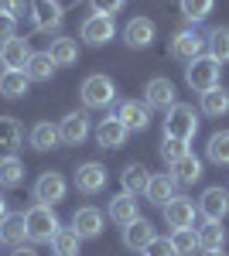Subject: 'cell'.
<instances>
[{
  "label": "cell",
  "mask_w": 229,
  "mask_h": 256,
  "mask_svg": "<svg viewBox=\"0 0 229 256\" xmlns=\"http://www.w3.org/2000/svg\"><path fill=\"white\" fill-rule=\"evenodd\" d=\"M195 134H198V113L191 110L188 102H174L171 110L164 113V137H174V140L191 144Z\"/></svg>",
  "instance_id": "6da1fadb"
},
{
  "label": "cell",
  "mask_w": 229,
  "mask_h": 256,
  "mask_svg": "<svg viewBox=\"0 0 229 256\" xmlns=\"http://www.w3.org/2000/svg\"><path fill=\"white\" fill-rule=\"evenodd\" d=\"M219 76H222V65L212 58V55H202L185 65V82H188L195 92H209L219 86Z\"/></svg>",
  "instance_id": "7a4b0ae2"
},
{
  "label": "cell",
  "mask_w": 229,
  "mask_h": 256,
  "mask_svg": "<svg viewBox=\"0 0 229 256\" xmlns=\"http://www.w3.org/2000/svg\"><path fill=\"white\" fill-rule=\"evenodd\" d=\"M79 92H82V102H86L89 110H106L116 99V82L110 79V76H103V72H96V76H89V79L82 82Z\"/></svg>",
  "instance_id": "3957f363"
},
{
  "label": "cell",
  "mask_w": 229,
  "mask_h": 256,
  "mask_svg": "<svg viewBox=\"0 0 229 256\" xmlns=\"http://www.w3.org/2000/svg\"><path fill=\"white\" fill-rule=\"evenodd\" d=\"M24 218H28V239L31 242H52L55 232L62 229L58 226V216L48 205H35L31 212H24Z\"/></svg>",
  "instance_id": "277c9868"
},
{
  "label": "cell",
  "mask_w": 229,
  "mask_h": 256,
  "mask_svg": "<svg viewBox=\"0 0 229 256\" xmlns=\"http://www.w3.org/2000/svg\"><path fill=\"white\" fill-rule=\"evenodd\" d=\"M195 218H198V205H191V198L174 195L164 205V222L171 229H195Z\"/></svg>",
  "instance_id": "5b68a950"
},
{
  "label": "cell",
  "mask_w": 229,
  "mask_h": 256,
  "mask_svg": "<svg viewBox=\"0 0 229 256\" xmlns=\"http://www.w3.org/2000/svg\"><path fill=\"white\" fill-rule=\"evenodd\" d=\"M202 52H205V38H202L198 31H191V28L188 31H178L171 38V55L178 62H185V65L195 62V58H202Z\"/></svg>",
  "instance_id": "8992f818"
},
{
  "label": "cell",
  "mask_w": 229,
  "mask_h": 256,
  "mask_svg": "<svg viewBox=\"0 0 229 256\" xmlns=\"http://www.w3.org/2000/svg\"><path fill=\"white\" fill-rule=\"evenodd\" d=\"M174 102V82L171 79H164V76H157V79H151L147 82V89H144V106L147 110H171Z\"/></svg>",
  "instance_id": "52a82bcc"
},
{
  "label": "cell",
  "mask_w": 229,
  "mask_h": 256,
  "mask_svg": "<svg viewBox=\"0 0 229 256\" xmlns=\"http://www.w3.org/2000/svg\"><path fill=\"white\" fill-rule=\"evenodd\" d=\"M198 212L205 216V222H222L229 216V192L226 188H205L198 198Z\"/></svg>",
  "instance_id": "ba28073f"
},
{
  "label": "cell",
  "mask_w": 229,
  "mask_h": 256,
  "mask_svg": "<svg viewBox=\"0 0 229 256\" xmlns=\"http://www.w3.org/2000/svg\"><path fill=\"white\" fill-rule=\"evenodd\" d=\"M113 34H116V24H113V18H106V14H93V18L82 20V41L93 44V48L106 44Z\"/></svg>",
  "instance_id": "9c48e42d"
},
{
  "label": "cell",
  "mask_w": 229,
  "mask_h": 256,
  "mask_svg": "<svg viewBox=\"0 0 229 256\" xmlns=\"http://www.w3.org/2000/svg\"><path fill=\"white\" fill-rule=\"evenodd\" d=\"M35 198H38V205H58L62 198H65V178L58 174V171H45L38 178V184H35Z\"/></svg>",
  "instance_id": "30bf717a"
},
{
  "label": "cell",
  "mask_w": 229,
  "mask_h": 256,
  "mask_svg": "<svg viewBox=\"0 0 229 256\" xmlns=\"http://www.w3.org/2000/svg\"><path fill=\"white\" fill-rule=\"evenodd\" d=\"M86 137H89V116H86L82 110L65 113L62 123H58V140H62V144H82Z\"/></svg>",
  "instance_id": "8fae6325"
},
{
  "label": "cell",
  "mask_w": 229,
  "mask_h": 256,
  "mask_svg": "<svg viewBox=\"0 0 229 256\" xmlns=\"http://www.w3.org/2000/svg\"><path fill=\"white\" fill-rule=\"evenodd\" d=\"M103 184H106V168H103L99 160H86V164H79L76 188L82 192V195H96V192H103Z\"/></svg>",
  "instance_id": "7c38bea8"
},
{
  "label": "cell",
  "mask_w": 229,
  "mask_h": 256,
  "mask_svg": "<svg viewBox=\"0 0 229 256\" xmlns=\"http://www.w3.org/2000/svg\"><path fill=\"white\" fill-rule=\"evenodd\" d=\"M31 20L38 31H55L62 24V7L58 0H31Z\"/></svg>",
  "instance_id": "4fadbf2b"
},
{
  "label": "cell",
  "mask_w": 229,
  "mask_h": 256,
  "mask_svg": "<svg viewBox=\"0 0 229 256\" xmlns=\"http://www.w3.org/2000/svg\"><path fill=\"white\" fill-rule=\"evenodd\" d=\"M21 144H24V130L14 116H0V158H18Z\"/></svg>",
  "instance_id": "5bb4252c"
},
{
  "label": "cell",
  "mask_w": 229,
  "mask_h": 256,
  "mask_svg": "<svg viewBox=\"0 0 229 256\" xmlns=\"http://www.w3.org/2000/svg\"><path fill=\"white\" fill-rule=\"evenodd\" d=\"M127 134H130V130H127L116 116H106L99 126H96V144H99L103 150H116V147H123Z\"/></svg>",
  "instance_id": "9a60e30c"
},
{
  "label": "cell",
  "mask_w": 229,
  "mask_h": 256,
  "mask_svg": "<svg viewBox=\"0 0 229 256\" xmlns=\"http://www.w3.org/2000/svg\"><path fill=\"white\" fill-rule=\"evenodd\" d=\"M72 229H76L79 239H96L99 232H103V212L93 208V205L79 208L76 216H72Z\"/></svg>",
  "instance_id": "2e32d148"
},
{
  "label": "cell",
  "mask_w": 229,
  "mask_h": 256,
  "mask_svg": "<svg viewBox=\"0 0 229 256\" xmlns=\"http://www.w3.org/2000/svg\"><path fill=\"white\" fill-rule=\"evenodd\" d=\"M116 120H120L127 130H147V123H151V110H147L144 102H137V99H127V102H120Z\"/></svg>",
  "instance_id": "e0dca14e"
},
{
  "label": "cell",
  "mask_w": 229,
  "mask_h": 256,
  "mask_svg": "<svg viewBox=\"0 0 229 256\" xmlns=\"http://www.w3.org/2000/svg\"><path fill=\"white\" fill-rule=\"evenodd\" d=\"M24 239H28V218H24V212H7L0 218V242L21 246Z\"/></svg>",
  "instance_id": "ac0fdd59"
},
{
  "label": "cell",
  "mask_w": 229,
  "mask_h": 256,
  "mask_svg": "<svg viewBox=\"0 0 229 256\" xmlns=\"http://www.w3.org/2000/svg\"><path fill=\"white\" fill-rule=\"evenodd\" d=\"M28 58H31V48H28V41L18 38V34H14L11 41H4V44H0V62H4L7 68H18V72H24Z\"/></svg>",
  "instance_id": "d6986e66"
},
{
  "label": "cell",
  "mask_w": 229,
  "mask_h": 256,
  "mask_svg": "<svg viewBox=\"0 0 229 256\" xmlns=\"http://www.w3.org/2000/svg\"><path fill=\"white\" fill-rule=\"evenodd\" d=\"M110 218H113L116 226H130V222H137L140 218V208H137V198L134 195H116V198H110Z\"/></svg>",
  "instance_id": "ffe728a7"
},
{
  "label": "cell",
  "mask_w": 229,
  "mask_h": 256,
  "mask_svg": "<svg viewBox=\"0 0 229 256\" xmlns=\"http://www.w3.org/2000/svg\"><path fill=\"white\" fill-rule=\"evenodd\" d=\"M123 41H127L130 48H147V44L154 41V20L151 18L127 20V28H123Z\"/></svg>",
  "instance_id": "44dd1931"
},
{
  "label": "cell",
  "mask_w": 229,
  "mask_h": 256,
  "mask_svg": "<svg viewBox=\"0 0 229 256\" xmlns=\"http://www.w3.org/2000/svg\"><path fill=\"white\" fill-rule=\"evenodd\" d=\"M157 236V232H154V226L151 222H147V218H137V222H130V226H127V229H123V246H127V250H140V253H144V250H147V242H151V239Z\"/></svg>",
  "instance_id": "7402d4cb"
},
{
  "label": "cell",
  "mask_w": 229,
  "mask_h": 256,
  "mask_svg": "<svg viewBox=\"0 0 229 256\" xmlns=\"http://www.w3.org/2000/svg\"><path fill=\"white\" fill-rule=\"evenodd\" d=\"M174 188H178V184H174V178L161 171V174H151L144 195H147V202H154V205H161V208H164V205L174 198Z\"/></svg>",
  "instance_id": "603a6c76"
},
{
  "label": "cell",
  "mask_w": 229,
  "mask_h": 256,
  "mask_svg": "<svg viewBox=\"0 0 229 256\" xmlns=\"http://www.w3.org/2000/svg\"><path fill=\"white\" fill-rule=\"evenodd\" d=\"M120 181H123V192L137 198V195H144V192H147L151 171H147L144 164H127V168H123V174H120Z\"/></svg>",
  "instance_id": "cb8c5ba5"
},
{
  "label": "cell",
  "mask_w": 229,
  "mask_h": 256,
  "mask_svg": "<svg viewBox=\"0 0 229 256\" xmlns=\"http://www.w3.org/2000/svg\"><path fill=\"white\" fill-rule=\"evenodd\" d=\"M171 178H174V184H195L202 178V160L195 154H185L181 160L171 164Z\"/></svg>",
  "instance_id": "d4e9b609"
},
{
  "label": "cell",
  "mask_w": 229,
  "mask_h": 256,
  "mask_svg": "<svg viewBox=\"0 0 229 256\" xmlns=\"http://www.w3.org/2000/svg\"><path fill=\"white\" fill-rule=\"evenodd\" d=\"M28 72H18V68H4L0 72V96L7 99H21L28 92Z\"/></svg>",
  "instance_id": "484cf974"
},
{
  "label": "cell",
  "mask_w": 229,
  "mask_h": 256,
  "mask_svg": "<svg viewBox=\"0 0 229 256\" xmlns=\"http://www.w3.org/2000/svg\"><path fill=\"white\" fill-rule=\"evenodd\" d=\"M55 62H52V55L48 52H31V58H28V65H24V72H28V79H35V82H45V79H52L55 76Z\"/></svg>",
  "instance_id": "4316f807"
},
{
  "label": "cell",
  "mask_w": 229,
  "mask_h": 256,
  "mask_svg": "<svg viewBox=\"0 0 229 256\" xmlns=\"http://www.w3.org/2000/svg\"><path fill=\"white\" fill-rule=\"evenodd\" d=\"M195 236H198V250L215 253V250H222V242H226V229H222V222H205Z\"/></svg>",
  "instance_id": "83f0119b"
},
{
  "label": "cell",
  "mask_w": 229,
  "mask_h": 256,
  "mask_svg": "<svg viewBox=\"0 0 229 256\" xmlns=\"http://www.w3.org/2000/svg\"><path fill=\"white\" fill-rule=\"evenodd\" d=\"M202 113H205V116H226L229 113V92L222 86L202 92Z\"/></svg>",
  "instance_id": "f1b7e54d"
},
{
  "label": "cell",
  "mask_w": 229,
  "mask_h": 256,
  "mask_svg": "<svg viewBox=\"0 0 229 256\" xmlns=\"http://www.w3.org/2000/svg\"><path fill=\"white\" fill-rule=\"evenodd\" d=\"M55 144H62L55 123H35V130H31V147H35V150H55Z\"/></svg>",
  "instance_id": "f546056e"
},
{
  "label": "cell",
  "mask_w": 229,
  "mask_h": 256,
  "mask_svg": "<svg viewBox=\"0 0 229 256\" xmlns=\"http://www.w3.org/2000/svg\"><path fill=\"white\" fill-rule=\"evenodd\" d=\"M48 55H52V62H55L58 68H62V65H72V62L79 58V44L72 38H55L52 48H48Z\"/></svg>",
  "instance_id": "4dcf8cb0"
},
{
  "label": "cell",
  "mask_w": 229,
  "mask_h": 256,
  "mask_svg": "<svg viewBox=\"0 0 229 256\" xmlns=\"http://www.w3.org/2000/svg\"><path fill=\"white\" fill-rule=\"evenodd\" d=\"M79 246H82V239L76 236V229H58L55 239H52L55 256H79Z\"/></svg>",
  "instance_id": "1f68e13d"
},
{
  "label": "cell",
  "mask_w": 229,
  "mask_h": 256,
  "mask_svg": "<svg viewBox=\"0 0 229 256\" xmlns=\"http://www.w3.org/2000/svg\"><path fill=\"white\" fill-rule=\"evenodd\" d=\"M171 246H174V256H191L198 250V236L195 229H171Z\"/></svg>",
  "instance_id": "d6a6232c"
},
{
  "label": "cell",
  "mask_w": 229,
  "mask_h": 256,
  "mask_svg": "<svg viewBox=\"0 0 229 256\" xmlns=\"http://www.w3.org/2000/svg\"><path fill=\"white\" fill-rule=\"evenodd\" d=\"M24 178V164L21 158H0V188H14Z\"/></svg>",
  "instance_id": "836d02e7"
},
{
  "label": "cell",
  "mask_w": 229,
  "mask_h": 256,
  "mask_svg": "<svg viewBox=\"0 0 229 256\" xmlns=\"http://www.w3.org/2000/svg\"><path fill=\"white\" fill-rule=\"evenodd\" d=\"M212 164H229V130H219L209 137V147H205Z\"/></svg>",
  "instance_id": "e575fe53"
},
{
  "label": "cell",
  "mask_w": 229,
  "mask_h": 256,
  "mask_svg": "<svg viewBox=\"0 0 229 256\" xmlns=\"http://www.w3.org/2000/svg\"><path fill=\"white\" fill-rule=\"evenodd\" d=\"M205 44H209V55L219 62V65H222V62H229V28H215Z\"/></svg>",
  "instance_id": "d590c367"
},
{
  "label": "cell",
  "mask_w": 229,
  "mask_h": 256,
  "mask_svg": "<svg viewBox=\"0 0 229 256\" xmlns=\"http://www.w3.org/2000/svg\"><path fill=\"white\" fill-rule=\"evenodd\" d=\"M178 7L188 20H205L215 7V0H178Z\"/></svg>",
  "instance_id": "8d00e7d4"
},
{
  "label": "cell",
  "mask_w": 229,
  "mask_h": 256,
  "mask_svg": "<svg viewBox=\"0 0 229 256\" xmlns=\"http://www.w3.org/2000/svg\"><path fill=\"white\" fill-rule=\"evenodd\" d=\"M185 154H191V150H188V144H185V140L161 137V158L168 160V164H174V160H181Z\"/></svg>",
  "instance_id": "74e56055"
},
{
  "label": "cell",
  "mask_w": 229,
  "mask_h": 256,
  "mask_svg": "<svg viewBox=\"0 0 229 256\" xmlns=\"http://www.w3.org/2000/svg\"><path fill=\"white\" fill-rule=\"evenodd\" d=\"M0 7H4L14 20H24L28 14H31V0H4Z\"/></svg>",
  "instance_id": "f35d334b"
},
{
  "label": "cell",
  "mask_w": 229,
  "mask_h": 256,
  "mask_svg": "<svg viewBox=\"0 0 229 256\" xmlns=\"http://www.w3.org/2000/svg\"><path fill=\"white\" fill-rule=\"evenodd\" d=\"M147 256H174V246H171V239H164V236H154L151 242H147V250H144Z\"/></svg>",
  "instance_id": "ab89813d"
},
{
  "label": "cell",
  "mask_w": 229,
  "mask_h": 256,
  "mask_svg": "<svg viewBox=\"0 0 229 256\" xmlns=\"http://www.w3.org/2000/svg\"><path fill=\"white\" fill-rule=\"evenodd\" d=\"M14 31H18V20H14L7 10H4V7H0V44L14 38Z\"/></svg>",
  "instance_id": "60d3db41"
},
{
  "label": "cell",
  "mask_w": 229,
  "mask_h": 256,
  "mask_svg": "<svg viewBox=\"0 0 229 256\" xmlns=\"http://www.w3.org/2000/svg\"><path fill=\"white\" fill-rule=\"evenodd\" d=\"M89 4H93L96 14H106V18H113L116 10L123 7V0H89Z\"/></svg>",
  "instance_id": "b9f144b4"
},
{
  "label": "cell",
  "mask_w": 229,
  "mask_h": 256,
  "mask_svg": "<svg viewBox=\"0 0 229 256\" xmlns=\"http://www.w3.org/2000/svg\"><path fill=\"white\" fill-rule=\"evenodd\" d=\"M11 256H38V253H35V250H24V246H14V253H11Z\"/></svg>",
  "instance_id": "7bdbcfd3"
},
{
  "label": "cell",
  "mask_w": 229,
  "mask_h": 256,
  "mask_svg": "<svg viewBox=\"0 0 229 256\" xmlns=\"http://www.w3.org/2000/svg\"><path fill=\"white\" fill-rule=\"evenodd\" d=\"M4 216H7V198L0 195V218H4Z\"/></svg>",
  "instance_id": "ee69618b"
},
{
  "label": "cell",
  "mask_w": 229,
  "mask_h": 256,
  "mask_svg": "<svg viewBox=\"0 0 229 256\" xmlns=\"http://www.w3.org/2000/svg\"><path fill=\"white\" fill-rule=\"evenodd\" d=\"M205 256H226V253H222V250H215V253H205Z\"/></svg>",
  "instance_id": "f6af8a7d"
}]
</instances>
